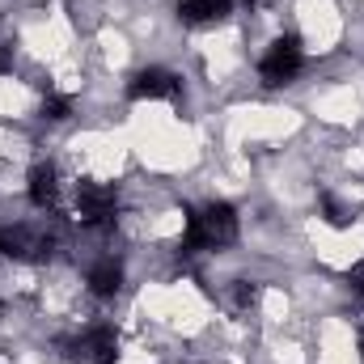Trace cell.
<instances>
[{
  "label": "cell",
  "instance_id": "cell-2",
  "mask_svg": "<svg viewBox=\"0 0 364 364\" xmlns=\"http://www.w3.org/2000/svg\"><path fill=\"white\" fill-rule=\"evenodd\" d=\"M259 73H263L267 85H284V81H292V77L301 73V38H296V34L275 38L272 47H267V55H263V64H259Z\"/></svg>",
  "mask_w": 364,
  "mask_h": 364
},
{
  "label": "cell",
  "instance_id": "cell-6",
  "mask_svg": "<svg viewBox=\"0 0 364 364\" xmlns=\"http://www.w3.org/2000/svg\"><path fill=\"white\" fill-rule=\"evenodd\" d=\"M60 199V174L51 166H34L30 170V203L34 208H55Z\"/></svg>",
  "mask_w": 364,
  "mask_h": 364
},
{
  "label": "cell",
  "instance_id": "cell-9",
  "mask_svg": "<svg viewBox=\"0 0 364 364\" xmlns=\"http://www.w3.org/2000/svg\"><path fill=\"white\" fill-rule=\"evenodd\" d=\"M68 110H73V102L64 93H47L43 97V119H68Z\"/></svg>",
  "mask_w": 364,
  "mask_h": 364
},
{
  "label": "cell",
  "instance_id": "cell-7",
  "mask_svg": "<svg viewBox=\"0 0 364 364\" xmlns=\"http://www.w3.org/2000/svg\"><path fill=\"white\" fill-rule=\"evenodd\" d=\"M229 13V0H178V17L186 26H212Z\"/></svg>",
  "mask_w": 364,
  "mask_h": 364
},
{
  "label": "cell",
  "instance_id": "cell-5",
  "mask_svg": "<svg viewBox=\"0 0 364 364\" xmlns=\"http://www.w3.org/2000/svg\"><path fill=\"white\" fill-rule=\"evenodd\" d=\"M81 352H85L93 364H114V356H119V335H114V326H93L90 335H85V343H81Z\"/></svg>",
  "mask_w": 364,
  "mask_h": 364
},
{
  "label": "cell",
  "instance_id": "cell-1",
  "mask_svg": "<svg viewBox=\"0 0 364 364\" xmlns=\"http://www.w3.org/2000/svg\"><path fill=\"white\" fill-rule=\"evenodd\" d=\"M237 242V212L229 203H208L199 216L186 220V237H182V255H199V250H220Z\"/></svg>",
  "mask_w": 364,
  "mask_h": 364
},
{
  "label": "cell",
  "instance_id": "cell-14",
  "mask_svg": "<svg viewBox=\"0 0 364 364\" xmlns=\"http://www.w3.org/2000/svg\"><path fill=\"white\" fill-rule=\"evenodd\" d=\"M250 4H255V0H250Z\"/></svg>",
  "mask_w": 364,
  "mask_h": 364
},
{
  "label": "cell",
  "instance_id": "cell-4",
  "mask_svg": "<svg viewBox=\"0 0 364 364\" xmlns=\"http://www.w3.org/2000/svg\"><path fill=\"white\" fill-rule=\"evenodd\" d=\"M127 93L136 97V102H153V97H178V77L174 73H166V68H144V73H136V81L127 85Z\"/></svg>",
  "mask_w": 364,
  "mask_h": 364
},
{
  "label": "cell",
  "instance_id": "cell-10",
  "mask_svg": "<svg viewBox=\"0 0 364 364\" xmlns=\"http://www.w3.org/2000/svg\"><path fill=\"white\" fill-rule=\"evenodd\" d=\"M322 212H326V220H331L335 229H343V225H348V212H343V208H339L331 195H322Z\"/></svg>",
  "mask_w": 364,
  "mask_h": 364
},
{
  "label": "cell",
  "instance_id": "cell-3",
  "mask_svg": "<svg viewBox=\"0 0 364 364\" xmlns=\"http://www.w3.org/2000/svg\"><path fill=\"white\" fill-rule=\"evenodd\" d=\"M114 203H119L114 186L85 182V186L77 191V212H81V220L93 225V229H102V225H110V220H114Z\"/></svg>",
  "mask_w": 364,
  "mask_h": 364
},
{
  "label": "cell",
  "instance_id": "cell-13",
  "mask_svg": "<svg viewBox=\"0 0 364 364\" xmlns=\"http://www.w3.org/2000/svg\"><path fill=\"white\" fill-rule=\"evenodd\" d=\"M360 352H364V335H360Z\"/></svg>",
  "mask_w": 364,
  "mask_h": 364
},
{
  "label": "cell",
  "instance_id": "cell-12",
  "mask_svg": "<svg viewBox=\"0 0 364 364\" xmlns=\"http://www.w3.org/2000/svg\"><path fill=\"white\" fill-rule=\"evenodd\" d=\"M9 68H13V60H9V47L0 43V73H9Z\"/></svg>",
  "mask_w": 364,
  "mask_h": 364
},
{
  "label": "cell",
  "instance_id": "cell-8",
  "mask_svg": "<svg viewBox=\"0 0 364 364\" xmlns=\"http://www.w3.org/2000/svg\"><path fill=\"white\" fill-rule=\"evenodd\" d=\"M119 284H123V272H119V263H114V259H102V263L90 272V288L97 292V296H114V292H119Z\"/></svg>",
  "mask_w": 364,
  "mask_h": 364
},
{
  "label": "cell",
  "instance_id": "cell-11",
  "mask_svg": "<svg viewBox=\"0 0 364 364\" xmlns=\"http://www.w3.org/2000/svg\"><path fill=\"white\" fill-rule=\"evenodd\" d=\"M255 301H259V288L242 279V284H237V305H255Z\"/></svg>",
  "mask_w": 364,
  "mask_h": 364
}]
</instances>
